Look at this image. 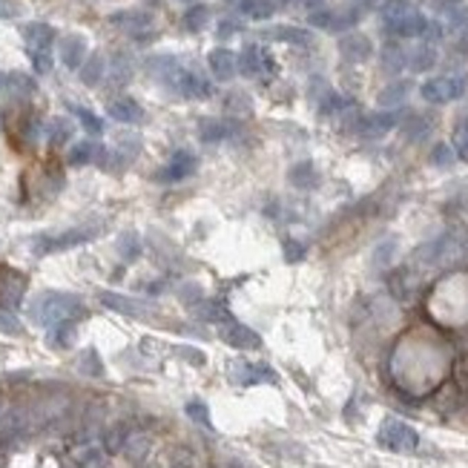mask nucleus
Listing matches in <instances>:
<instances>
[{
  "instance_id": "41",
  "label": "nucleus",
  "mask_w": 468,
  "mask_h": 468,
  "mask_svg": "<svg viewBox=\"0 0 468 468\" xmlns=\"http://www.w3.org/2000/svg\"><path fill=\"white\" fill-rule=\"evenodd\" d=\"M9 14H14V3H9V0H0V18H9Z\"/></svg>"
},
{
  "instance_id": "28",
  "label": "nucleus",
  "mask_w": 468,
  "mask_h": 468,
  "mask_svg": "<svg viewBox=\"0 0 468 468\" xmlns=\"http://www.w3.org/2000/svg\"><path fill=\"white\" fill-rule=\"evenodd\" d=\"M118 253H121V259H138V253H141L138 236L135 233H124L118 238Z\"/></svg>"
},
{
  "instance_id": "33",
  "label": "nucleus",
  "mask_w": 468,
  "mask_h": 468,
  "mask_svg": "<svg viewBox=\"0 0 468 468\" xmlns=\"http://www.w3.org/2000/svg\"><path fill=\"white\" fill-rule=\"evenodd\" d=\"M273 35H279V41H293V43H304L308 41V32H302V29H273Z\"/></svg>"
},
{
  "instance_id": "42",
  "label": "nucleus",
  "mask_w": 468,
  "mask_h": 468,
  "mask_svg": "<svg viewBox=\"0 0 468 468\" xmlns=\"http://www.w3.org/2000/svg\"><path fill=\"white\" fill-rule=\"evenodd\" d=\"M0 87H3V75H0Z\"/></svg>"
},
{
  "instance_id": "8",
  "label": "nucleus",
  "mask_w": 468,
  "mask_h": 468,
  "mask_svg": "<svg viewBox=\"0 0 468 468\" xmlns=\"http://www.w3.org/2000/svg\"><path fill=\"white\" fill-rule=\"evenodd\" d=\"M463 80H428V84L423 87V95L425 101H434V104H443V101H451L457 98V95H463Z\"/></svg>"
},
{
  "instance_id": "31",
  "label": "nucleus",
  "mask_w": 468,
  "mask_h": 468,
  "mask_svg": "<svg viewBox=\"0 0 468 468\" xmlns=\"http://www.w3.org/2000/svg\"><path fill=\"white\" fill-rule=\"evenodd\" d=\"M285 259L287 262H302L304 259V245L296 238H285Z\"/></svg>"
},
{
  "instance_id": "9",
  "label": "nucleus",
  "mask_w": 468,
  "mask_h": 468,
  "mask_svg": "<svg viewBox=\"0 0 468 468\" xmlns=\"http://www.w3.org/2000/svg\"><path fill=\"white\" fill-rule=\"evenodd\" d=\"M98 299H101V304H107L109 311L124 313V316H144V313H150V304H144L138 299L118 296V293H109V290H107V293H101Z\"/></svg>"
},
{
  "instance_id": "14",
  "label": "nucleus",
  "mask_w": 468,
  "mask_h": 468,
  "mask_svg": "<svg viewBox=\"0 0 468 468\" xmlns=\"http://www.w3.org/2000/svg\"><path fill=\"white\" fill-rule=\"evenodd\" d=\"M112 26H121L124 32H133V35H138V32H147L153 26V14L147 12H118L112 14Z\"/></svg>"
},
{
  "instance_id": "4",
  "label": "nucleus",
  "mask_w": 468,
  "mask_h": 468,
  "mask_svg": "<svg viewBox=\"0 0 468 468\" xmlns=\"http://www.w3.org/2000/svg\"><path fill=\"white\" fill-rule=\"evenodd\" d=\"M219 333H221L224 342L233 345V348H238V350H256V348H262V336L256 333L253 328H247V325H241V322H236V319L224 322Z\"/></svg>"
},
{
  "instance_id": "24",
  "label": "nucleus",
  "mask_w": 468,
  "mask_h": 468,
  "mask_svg": "<svg viewBox=\"0 0 468 468\" xmlns=\"http://www.w3.org/2000/svg\"><path fill=\"white\" fill-rule=\"evenodd\" d=\"M290 181H293V187L308 190V187L316 184V170H313L311 164H299V167L290 170Z\"/></svg>"
},
{
  "instance_id": "35",
  "label": "nucleus",
  "mask_w": 468,
  "mask_h": 468,
  "mask_svg": "<svg viewBox=\"0 0 468 468\" xmlns=\"http://www.w3.org/2000/svg\"><path fill=\"white\" fill-rule=\"evenodd\" d=\"M175 353H179V357H184L187 362H192V365H204V362H207V357H204L201 350L187 348V345H179V348H175Z\"/></svg>"
},
{
  "instance_id": "22",
  "label": "nucleus",
  "mask_w": 468,
  "mask_h": 468,
  "mask_svg": "<svg viewBox=\"0 0 468 468\" xmlns=\"http://www.w3.org/2000/svg\"><path fill=\"white\" fill-rule=\"evenodd\" d=\"M238 9H241V14H247V18H253V21H265V18L273 14L270 0H241Z\"/></svg>"
},
{
  "instance_id": "20",
  "label": "nucleus",
  "mask_w": 468,
  "mask_h": 468,
  "mask_svg": "<svg viewBox=\"0 0 468 468\" xmlns=\"http://www.w3.org/2000/svg\"><path fill=\"white\" fill-rule=\"evenodd\" d=\"M75 325L72 322H60V325H52L49 331V345L52 348H72L75 345Z\"/></svg>"
},
{
  "instance_id": "19",
  "label": "nucleus",
  "mask_w": 468,
  "mask_h": 468,
  "mask_svg": "<svg viewBox=\"0 0 468 468\" xmlns=\"http://www.w3.org/2000/svg\"><path fill=\"white\" fill-rule=\"evenodd\" d=\"M196 316H199V319H207V322H221V325L233 319L230 311L224 308L221 302H204V299L196 304Z\"/></svg>"
},
{
  "instance_id": "40",
  "label": "nucleus",
  "mask_w": 468,
  "mask_h": 468,
  "mask_svg": "<svg viewBox=\"0 0 468 468\" xmlns=\"http://www.w3.org/2000/svg\"><path fill=\"white\" fill-rule=\"evenodd\" d=\"M460 150L468 158V126H463V130H460Z\"/></svg>"
},
{
  "instance_id": "34",
  "label": "nucleus",
  "mask_w": 468,
  "mask_h": 468,
  "mask_svg": "<svg viewBox=\"0 0 468 468\" xmlns=\"http://www.w3.org/2000/svg\"><path fill=\"white\" fill-rule=\"evenodd\" d=\"M179 296H181L184 304H192V308H196V304L201 302V287H196V285H184V287L179 290Z\"/></svg>"
},
{
  "instance_id": "37",
  "label": "nucleus",
  "mask_w": 468,
  "mask_h": 468,
  "mask_svg": "<svg viewBox=\"0 0 468 468\" xmlns=\"http://www.w3.org/2000/svg\"><path fill=\"white\" fill-rule=\"evenodd\" d=\"M451 161V150L448 147H437L434 150V164H448Z\"/></svg>"
},
{
  "instance_id": "3",
  "label": "nucleus",
  "mask_w": 468,
  "mask_h": 468,
  "mask_svg": "<svg viewBox=\"0 0 468 468\" xmlns=\"http://www.w3.org/2000/svg\"><path fill=\"white\" fill-rule=\"evenodd\" d=\"M199 170V158L192 155V153H187V150H179L172 155V161L167 167H161L158 172H155V181H161V184H172V181H184V179H190L192 172Z\"/></svg>"
},
{
  "instance_id": "13",
  "label": "nucleus",
  "mask_w": 468,
  "mask_h": 468,
  "mask_svg": "<svg viewBox=\"0 0 468 468\" xmlns=\"http://www.w3.org/2000/svg\"><path fill=\"white\" fill-rule=\"evenodd\" d=\"M238 69V60L230 49H213L210 52V72H213L219 80H230Z\"/></svg>"
},
{
  "instance_id": "12",
  "label": "nucleus",
  "mask_w": 468,
  "mask_h": 468,
  "mask_svg": "<svg viewBox=\"0 0 468 468\" xmlns=\"http://www.w3.org/2000/svg\"><path fill=\"white\" fill-rule=\"evenodd\" d=\"M267 67H270V58H267V52L262 49V46H245L241 60H238L241 75H262Z\"/></svg>"
},
{
  "instance_id": "26",
  "label": "nucleus",
  "mask_w": 468,
  "mask_h": 468,
  "mask_svg": "<svg viewBox=\"0 0 468 468\" xmlns=\"http://www.w3.org/2000/svg\"><path fill=\"white\" fill-rule=\"evenodd\" d=\"M187 416L192 419V423H199L201 428H213V423H210V411L201 399H190L187 402Z\"/></svg>"
},
{
  "instance_id": "6",
  "label": "nucleus",
  "mask_w": 468,
  "mask_h": 468,
  "mask_svg": "<svg viewBox=\"0 0 468 468\" xmlns=\"http://www.w3.org/2000/svg\"><path fill=\"white\" fill-rule=\"evenodd\" d=\"M172 87L179 89L184 98H207V95L213 92V87H210L207 78H201L196 72H181V69H179V75L172 78Z\"/></svg>"
},
{
  "instance_id": "30",
  "label": "nucleus",
  "mask_w": 468,
  "mask_h": 468,
  "mask_svg": "<svg viewBox=\"0 0 468 468\" xmlns=\"http://www.w3.org/2000/svg\"><path fill=\"white\" fill-rule=\"evenodd\" d=\"M3 87H9L12 92H21V95H29L32 89H35V84H32L26 75H9V78H3Z\"/></svg>"
},
{
  "instance_id": "15",
  "label": "nucleus",
  "mask_w": 468,
  "mask_h": 468,
  "mask_svg": "<svg viewBox=\"0 0 468 468\" xmlns=\"http://www.w3.org/2000/svg\"><path fill=\"white\" fill-rule=\"evenodd\" d=\"M107 112H109V118H115V121H121V124H138V121L144 118V109H141L138 101H133V98L112 101Z\"/></svg>"
},
{
  "instance_id": "11",
  "label": "nucleus",
  "mask_w": 468,
  "mask_h": 468,
  "mask_svg": "<svg viewBox=\"0 0 468 468\" xmlns=\"http://www.w3.org/2000/svg\"><path fill=\"white\" fill-rule=\"evenodd\" d=\"M233 379L238 385H259V382H276V374L267 368V365H250V362H241L236 365V374Z\"/></svg>"
},
{
  "instance_id": "1",
  "label": "nucleus",
  "mask_w": 468,
  "mask_h": 468,
  "mask_svg": "<svg viewBox=\"0 0 468 468\" xmlns=\"http://www.w3.org/2000/svg\"><path fill=\"white\" fill-rule=\"evenodd\" d=\"M32 322L38 325H60V322H69L75 316L84 313V302H80L75 293H60V290H43L32 299L29 304Z\"/></svg>"
},
{
  "instance_id": "7",
  "label": "nucleus",
  "mask_w": 468,
  "mask_h": 468,
  "mask_svg": "<svg viewBox=\"0 0 468 468\" xmlns=\"http://www.w3.org/2000/svg\"><path fill=\"white\" fill-rule=\"evenodd\" d=\"M58 52H60V60L67 63L69 69H80V63L87 60V41L80 35H67V38H60Z\"/></svg>"
},
{
  "instance_id": "27",
  "label": "nucleus",
  "mask_w": 468,
  "mask_h": 468,
  "mask_svg": "<svg viewBox=\"0 0 468 468\" xmlns=\"http://www.w3.org/2000/svg\"><path fill=\"white\" fill-rule=\"evenodd\" d=\"M69 138H72V124L67 118H55L49 124V141L58 147V144H67Z\"/></svg>"
},
{
  "instance_id": "38",
  "label": "nucleus",
  "mask_w": 468,
  "mask_h": 468,
  "mask_svg": "<svg viewBox=\"0 0 468 468\" xmlns=\"http://www.w3.org/2000/svg\"><path fill=\"white\" fill-rule=\"evenodd\" d=\"M408 9V3H402V0H394V3L388 6V12H391V18H402V12Z\"/></svg>"
},
{
  "instance_id": "25",
  "label": "nucleus",
  "mask_w": 468,
  "mask_h": 468,
  "mask_svg": "<svg viewBox=\"0 0 468 468\" xmlns=\"http://www.w3.org/2000/svg\"><path fill=\"white\" fill-rule=\"evenodd\" d=\"M75 115H78L80 124H84V130H87L89 135H101V133H104V121L95 115V112H89V109H84V107H75Z\"/></svg>"
},
{
  "instance_id": "21",
  "label": "nucleus",
  "mask_w": 468,
  "mask_h": 468,
  "mask_svg": "<svg viewBox=\"0 0 468 468\" xmlns=\"http://www.w3.org/2000/svg\"><path fill=\"white\" fill-rule=\"evenodd\" d=\"M98 153H101V147H95L92 141H80L69 153V164L80 167V164H89V161H98Z\"/></svg>"
},
{
  "instance_id": "5",
  "label": "nucleus",
  "mask_w": 468,
  "mask_h": 468,
  "mask_svg": "<svg viewBox=\"0 0 468 468\" xmlns=\"http://www.w3.org/2000/svg\"><path fill=\"white\" fill-rule=\"evenodd\" d=\"M23 293H26V276L23 273H18L9 265H0V302L14 308V304H21Z\"/></svg>"
},
{
  "instance_id": "17",
  "label": "nucleus",
  "mask_w": 468,
  "mask_h": 468,
  "mask_svg": "<svg viewBox=\"0 0 468 468\" xmlns=\"http://www.w3.org/2000/svg\"><path fill=\"white\" fill-rule=\"evenodd\" d=\"M147 72L158 80H172L179 75V60L170 58V55H155V58L147 60Z\"/></svg>"
},
{
  "instance_id": "39",
  "label": "nucleus",
  "mask_w": 468,
  "mask_h": 468,
  "mask_svg": "<svg viewBox=\"0 0 468 468\" xmlns=\"http://www.w3.org/2000/svg\"><path fill=\"white\" fill-rule=\"evenodd\" d=\"M402 92H405L402 87H394V89H388V92L382 95V101H397V98H402Z\"/></svg>"
},
{
  "instance_id": "18",
  "label": "nucleus",
  "mask_w": 468,
  "mask_h": 468,
  "mask_svg": "<svg viewBox=\"0 0 468 468\" xmlns=\"http://www.w3.org/2000/svg\"><path fill=\"white\" fill-rule=\"evenodd\" d=\"M104 75H107V60L101 55H92V58H87L84 63H80V80H84L87 87L101 84Z\"/></svg>"
},
{
  "instance_id": "16",
  "label": "nucleus",
  "mask_w": 468,
  "mask_h": 468,
  "mask_svg": "<svg viewBox=\"0 0 468 468\" xmlns=\"http://www.w3.org/2000/svg\"><path fill=\"white\" fill-rule=\"evenodd\" d=\"M230 135H233V126H230L227 121L207 118V121L199 124V138H201L204 144H216V141H224V138H230Z\"/></svg>"
},
{
  "instance_id": "23",
  "label": "nucleus",
  "mask_w": 468,
  "mask_h": 468,
  "mask_svg": "<svg viewBox=\"0 0 468 468\" xmlns=\"http://www.w3.org/2000/svg\"><path fill=\"white\" fill-rule=\"evenodd\" d=\"M207 21H210V9H207L204 3L190 6L187 14H184V26H187L190 32H201V29L207 26Z\"/></svg>"
},
{
  "instance_id": "36",
  "label": "nucleus",
  "mask_w": 468,
  "mask_h": 468,
  "mask_svg": "<svg viewBox=\"0 0 468 468\" xmlns=\"http://www.w3.org/2000/svg\"><path fill=\"white\" fill-rule=\"evenodd\" d=\"M236 32H238L236 21H221L219 23V38H230V35H236Z\"/></svg>"
},
{
  "instance_id": "2",
  "label": "nucleus",
  "mask_w": 468,
  "mask_h": 468,
  "mask_svg": "<svg viewBox=\"0 0 468 468\" xmlns=\"http://www.w3.org/2000/svg\"><path fill=\"white\" fill-rule=\"evenodd\" d=\"M377 440H379L382 448L397 451V454H408V451H414V448L419 445V434H416L408 423L388 416V419H385V423L379 425Z\"/></svg>"
},
{
  "instance_id": "32",
  "label": "nucleus",
  "mask_w": 468,
  "mask_h": 468,
  "mask_svg": "<svg viewBox=\"0 0 468 468\" xmlns=\"http://www.w3.org/2000/svg\"><path fill=\"white\" fill-rule=\"evenodd\" d=\"M32 67H35L38 75H46V72H49V69H52V55H49V49L32 52Z\"/></svg>"
},
{
  "instance_id": "29",
  "label": "nucleus",
  "mask_w": 468,
  "mask_h": 468,
  "mask_svg": "<svg viewBox=\"0 0 468 468\" xmlns=\"http://www.w3.org/2000/svg\"><path fill=\"white\" fill-rule=\"evenodd\" d=\"M23 331V325H21V319L14 316L12 311H6V308H0V333H21Z\"/></svg>"
},
{
  "instance_id": "10",
  "label": "nucleus",
  "mask_w": 468,
  "mask_h": 468,
  "mask_svg": "<svg viewBox=\"0 0 468 468\" xmlns=\"http://www.w3.org/2000/svg\"><path fill=\"white\" fill-rule=\"evenodd\" d=\"M23 38H26L32 52H43V49H49V46H52L55 29L49 23H26L23 26Z\"/></svg>"
}]
</instances>
